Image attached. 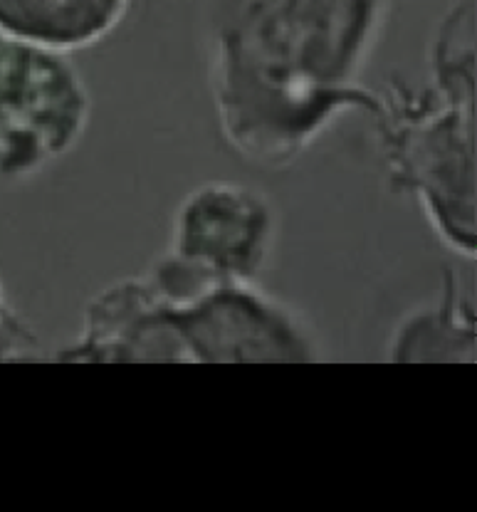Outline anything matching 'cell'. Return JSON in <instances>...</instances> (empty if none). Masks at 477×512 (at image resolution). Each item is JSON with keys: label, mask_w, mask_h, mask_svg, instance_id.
<instances>
[{"label": "cell", "mask_w": 477, "mask_h": 512, "mask_svg": "<svg viewBox=\"0 0 477 512\" xmlns=\"http://www.w3.org/2000/svg\"><path fill=\"white\" fill-rule=\"evenodd\" d=\"M391 0H206L203 62L223 144L282 171L349 112L369 114L364 75Z\"/></svg>", "instance_id": "cell-1"}, {"label": "cell", "mask_w": 477, "mask_h": 512, "mask_svg": "<svg viewBox=\"0 0 477 512\" xmlns=\"http://www.w3.org/2000/svg\"><path fill=\"white\" fill-rule=\"evenodd\" d=\"M72 364H309L324 362L317 327L262 282H223L166 300L141 275L87 300L80 334L55 354Z\"/></svg>", "instance_id": "cell-2"}, {"label": "cell", "mask_w": 477, "mask_h": 512, "mask_svg": "<svg viewBox=\"0 0 477 512\" xmlns=\"http://www.w3.org/2000/svg\"><path fill=\"white\" fill-rule=\"evenodd\" d=\"M475 0H458L431 43V85L389 82L366 117L396 193H406L440 243L463 260L477 255Z\"/></svg>", "instance_id": "cell-3"}, {"label": "cell", "mask_w": 477, "mask_h": 512, "mask_svg": "<svg viewBox=\"0 0 477 512\" xmlns=\"http://www.w3.org/2000/svg\"><path fill=\"white\" fill-rule=\"evenodd\" d=\"M85 75L67 52L0 33V184L33 181L85 139Z\"/></svg>", "instance_id": "cell-4"}, {"label": "cell", "mask_w": 477, "mask_h": 512, "mask_svg": "<svg viewBox=\"0 0 477 512\" xmlns=\"http://www.w3.org/2000/svg\"><path fill=\"white\" fill-rule=\"evenodd\" d=\"M277 208L262 188L206 181L178 203L166 253L211 282H260L277 248Z\"/></svg>", "instance_id": "cell-5"}, {"label": "cell", "mask_w": 477, "mask_h": 512, "mask_svg": "<svg viewBox=\"0 0 477 512\" xmlns=\"http://www.w3.org/2000/svg\"><path fill=\"white\" fill-rule=\"evenodd\" d=\"M477 317L473 292L453 268L445 270L438 300L423 302L401 317L389 339V362H477Z\"/></svg>", "instance_id": "cell-6"}, {"label": "cell", "mask_w": 477, "mask_h": 512, "mask_svg": "<svg viewBox=\"0 0 477 512\" xmlns=\"http://www.w3.org/2000/svg\"><path fill=\"white\" fill-rule=\"evenodd\" d=\"M129 5L131 0H0V33L70 55L112 35Z\"/></svg>", "instance_id": "cell-7"}, {"label": "cell", "mask_w": 477, "mask_h": 512, "mask_svg": "<svg viewBox=\"0 0 477 512\" xmlns=\"http://www.w3.org/2000/svg\"><path fill=\"white\" fill-rule=\"evenodd\" d=\"M35 357H40L38 337L10 307L5 287L0 282V362H18V359L25 362Z\"/></svg>", "instance_id": "cell-8"}]
</instances>
